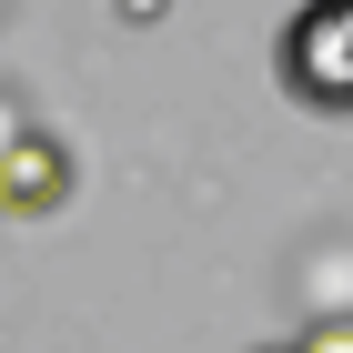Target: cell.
Masks as SVG:
<instances>
[{
	"label": "cell",
	"instance_id": "obj_1",
	"mask_svg": "<svg viewBox=\"0 0 353 353\" xmlns=\"http://www.w3.org/2000/svg\"><path fill=\"white\" fill-rule=\"evenodd\" d=\"M272 71H283V91L303 111L343 121L353 111V0H303L283 21V41H272Z\"/></svg>",
	"mask_w": 353,
	"mask_h": 353
},
{
	"label": "cell",
	"instance_id": "obj_2",
	"mask_svg": "<svg viewBox=\"0 0 353 353\" xmlns=\"http://www.w3.org/2000/svg\"><path fill=\"white\" fill-rule=\"evenodd\" d=\"M61 202H71V152L51 132H10V152H0V222H41Z\"/></svg>",
	"mask_w": 353,
	"mask_h": 353
},
{
	"label": "cell",
	"instance_id": "obj_3",
	"mask_svg": "<svg viewBox=\"0 0 353 353\" xmlns=\"http://www.w3.org/2000/svg\"><path fill=\"white\" fill-rule=\"evenodd\" d=\"M303 353H353V313H323V323L303 333Z\"/></svg>",
	"mask_w": 353,
	"mask_h": 353
},
{
	"label": "cell",
	"instance_id": "obj_4",
	"mask_svg": "<svg viewBox=\"0 0 353 353\" xmlns=\"http://www.w3.org/2000/svg\"><path fill=\"white\" fill-rule=\"evenodd\" d=\"M121 10H132V21H152V10H162V0H121Z\"/></svg>",
	"mask_w": 353,
	"mask_h": 353
},
{
	"label": "cell",
	"instance_id": "obj_5",
	"mask_svg": "<svg viewBox=\"0 0 353 353\" xmlns=\"http://www.w3.org/2000/svg\"><path fill=\"white\" fill-rule=\"evenodd\" d=\"M272 353H303V343H272Z\"/></svg>",
	"mask_w": 353,
	"mask_h": 353
}]
</instances>
